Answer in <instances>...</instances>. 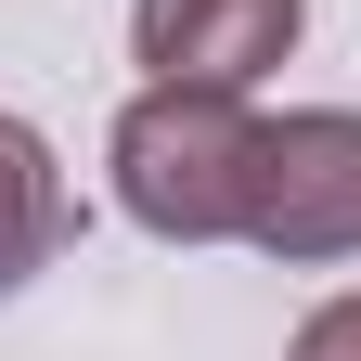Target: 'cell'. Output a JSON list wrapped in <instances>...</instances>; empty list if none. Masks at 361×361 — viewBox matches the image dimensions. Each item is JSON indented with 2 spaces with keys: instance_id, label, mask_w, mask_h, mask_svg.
<instances>
[{
  "instance_id": "obj_4",
  "label": "cell",
  "mask_w": 361,
  "mask_h": 361,
  "mask_svg": "<svg viewBox=\"0 0 361 361\" xmlns=\"http://www.w3.org/2000/svg\"><path fill=\"white\" fill-rule=\"evenodd\" d=\"M65 233H78V194L39 142V116H0V297H26L65 258Z\"/></svg>"
},
{
  "instance_id": "obj_1",
  "label": "cell",
  "mask_w": 361,
  "mask_h": 361,
  "mask_svg": "<svg viewBox=\"0 0 361 361\" xmlns=\"http://www.w3.org/2000/svg\"><path fill=\"white\" fill-rule=\"evenodd\" d=\"M116 207L142 219L155 245H245V194H258V116L245 90H180V78H142L116 104Z\"/></svg>"
},
{
  "instance_id": "obj_3",
  "label": "cell",
  "mask_w": 361,
  "mask_h": 361,
  "mask_svg": "<svg viewBox=\"0 0 361 361\" xmlns=\"http://www.w3.org/2000/svg\"><path fill=\"white\" fill-rule=\"evenodd\" d=\"M310 0H129V52L180 90H258L297 52Z\"/></svg>"
},
{
  "instance_id": "obj_5",
  "label": "cell",
  "mask_w": 361,
  "mask_h": 361,
  "mask_svg": "<svg viewBox=\"0 0 361 361\" xmlns=\"http://www.w3.org/2000/svg\"><path fill=\"white\" fill-rule=\"evenodd\" d=\"M284 361H361V297H323V310L284 336Z\"/></svg>"
},
{
  "instance_id": "obj_2",
  "label": "cell",
  "mask_w": 361,
  "mask_h": 361,
  "mask_svg": "<svg viewBox=\"0 0 361 361\" xmlns=\"http://www.w3.org/2000/svg\"><path fill=\"white\" fill-rule=\"evenodd\" d=\"M245 245H258V258H284V271H336V258H361V104L258 116Z\"/></svg>"
}]
</instances>
